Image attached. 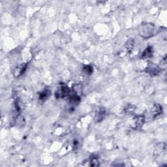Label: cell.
Listing matches in <instances>:
<instances>
[{"mask_svg":"<svg viewBox=\"0 0 167 167\" xmlns=\"http://www.w3.org/2000/svg\"><path fill=\"white\" fill-rule=\"evenodd\" d=\"M157 28L151 23H143L139 26L138 33L144 39H148L157 33Z\"/></svg>","mask_w":167,"mask_h":167,"instance_id":"6da1fadb","label":"cell"},{"mask_svg":"<svg viewBox=\"0 0 167 167\" xmlns=\"http://www.w3.org/2000/svg\"><path fill=\"white\" fill-rule=\"evenodd\" d=\"M145 122V117L144 115L139 114L137 115L132 118L131 122V127L135 130L141 129Z\"/></svg>","mask_w":167,"mask_h":167,"instance_id":"7a4b0ae2","label":"cell"},{"mask_svg":"<svg viewBox=\"0 0 167 167\" xmlns=\"http://www.w3.org/2000/svg\"><path fill=\"white\" fill-rule=\"evenodd\" d=\"M70 92L71 90L66 85H63V86H61L60 89L56 92V97L57 99L65 98L67 96H69Z\"/></svg>","mask_w":167,"mask_h":167,"instance_id":"3957f363","label":"cell"},{"mask_svg":"<svg viewBox=\"0 0 167 167\" xmlns=\"http://www.w3.org/2000/svg\"><path fill=\"white\" fill-rule=\"evenodd\" d=\"M105 114H106V110L103 107H101L98 109L96 112V115H95V120L97 122H100L103 120Z\"/></svg>","mask_w":167,"mask_h":167,"instance_id":"277c9868","label":"cell"},{"mask_svg":"<svg viewBox=\"0 0 167 167\" xmlns=\"http://www.w3.org/2000/svg\"><path fill=\"white\" fill-rule=\"evenodd\" d=\"M152 113L153 117H157L163 113V107L159 104H155L152 109Z\"/></svg>","mask_w":167,"mask_h":167,"instance_id":"5b68a950","label":"cell"},{"mask_svg":"<svg viewBox=\"0 0 167 167\" xmlns=\"http://www.w3.org/2000/svg\"><path fill=\"white\" fill-rule=\"evenodd\" d=\"M153 55V48L152 46H148L147 49H146L144 52H143L142 55L141 56V57L142 59H145V60H148V59H150L152 57Z\"/></svg>","mask_w":167,"mask_h":167,"instance_id":"8992f818","label":"cell"},{"mask_svg":"<svg viewBox=\"0 0 167 167\" xmlns=\"http://www.w3.org/2000/svg\"><path fill=\"white\" fill-rule=\"evenodd\" d=\"M161 69H160V67L155 66L154 65H153L151 67H148L147 70V72L153 76L158 75V74L161 73Z\"/></svg>","mask_w":167,"mask_h":167,"instance_id":"52a82bcc","label":"cell"},{"mask_svg":"<svg viewBox=\"0 0 167 167\" xmlns=\"http://www.w3.org/2000/svg\"><path fill=\"white\" fill-rule=\"evenodd\" d=\"M51 95V91L49 89H45L40 93L39 100L41 101H45L50 97Z\"/></svg>","mask_w":167,"mask_h":167,"instance_id":"ba28073f","label":"cell"},{"mask_svg":"<svg viewBox=\"0 0 167 167\" xmlns=\"http://www.w3.org/2000/svg\"><path fill=\"white\" fill-rule=\"evenodd\" d=\"M90 166H99V159L96 156L93 155L90 157Z\"/></svg>","mask_w":167,"mask_h":167,"instance_id":"9c48e42d","label":"cell"},{"mask_svg":"<svg viewBox=\"0 0 167 167\" xmlns=\"http://www.w3.org/2000/svg\"><path fill=\"white\" fill-rule=\"evenodd\" d=\"M83 71L86 74L90 75V74H91L92 73H93V69L91 65H86L83 67Z\"/></svg>","mask_w":167,"mask_h":167,"instance_id":"30bf717a","label":"cell"},{"mask_svg":"<svg viewBox=\"0 0 167 167\" xmlns=\"http://www.w3.org/2000/svg\"><path fill=\"white\" fill-rule=\"evenodd\" d=\"M133 45H134V41L132 40H129L125 44V47L129 51L131 50V49L133 48Z\"/></svg>","mask_w":167,"mask_h":167,"instance_id":"8fae6325","label":"cell"},{"mask_svg":"<svg viewBox=\"0 0 167 167\" xmlns=\"http://www.w3.org/2000/svg\"><path fill=\"white\" fill-rule=\"evenodd\" d=\"M27 69V65L23 64L22 65H20L18 68V74L19 75H21L24 73L25 72V71Z\"/></svg>","mask_w":167,"mask_h":167,"instance_id":"7c38bea8","label":"cell"}]
</instances>
